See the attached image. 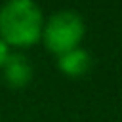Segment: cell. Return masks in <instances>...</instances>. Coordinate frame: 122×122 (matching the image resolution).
<instances>
[{
	"instance_id": "7a4b0ae2",
	"label": "cell",
	"mask_w": 122,
	"mask_h": 122,
	"mask_svg": "<svg viewBox=\"0 0 122 122\" xmlns=\"http://www.w3.org/2000/svg\"><path fill=\"white\" fill-rule=\"evenodd\" d=\"M84 36V21L72 10H61L50 15L42 27V40L46 48L57 55L78 48Z\"/></svg>"
},
{
	"instance_id": "6da1fadb",
	"label": "cell",
	"mask_w": 122,
	"mask_h": 122,
	"mask_svg": "<svg viewBox=\"0 0 122 122\" xmlns=\"http://www.w3.org/2000/svg\"><path fill=\"white\" fill-rule=\"evenodd\" d=\"M44 17L30 0H10L0 8V38L11 46H30L42 38Z\"/></svg>"
},
{
	"instance_id": "277c9868",
	"label": "cell",
	"mask_w": 122,
	"mask_h": 122,
	"mask_svg": "<svg viewBox=\"0 0 122 122\" xmlns=\"http://www.w3.org/2000/svg\"><path fill=\"white\" fill-rule=\"evenodd\" d=\"M90 65H92V59H90L88 51L82 50V48H74L71 51L61 53L59 61H57L59 71H63L69 76H82V74H86Z\"/></svg>"
},
{
	"instance_id": "3957f363",
	"label": "cell",
	"mask_w": 122,
	"mask_h": 122,
	"mask_svg": "<svg viewBox=\"0 0 122 122\" xmlns=\"http://www.w3.org/2000/svg\"><path fill=\"white\" fill-rule=\"evenodd\" d=\"M2 69H4V78H6L8 86H11V88L27 86L30 76H32V69H30L27 57L21 55V53H11L6 59Z\"/></svg>"
},
{
	"instance_id": "5b68a950",
	"label": "cell",
	"mask_w": 122,
	"mask_h": 122,
	"mask_svg": "<svg viewBox=\"0 0 122 122\" xmlns=\"http://www.w3.org/2000/svg\"><path fill=\"white\" fill-rule=\"evenodd\" d=\"M10 57V51H8V44L0 38V69L4 67V63H6V59Z\"/></svg>"
}]
</instances>
